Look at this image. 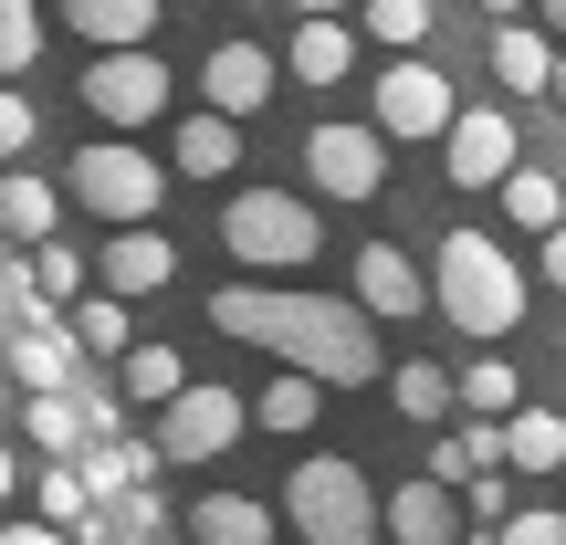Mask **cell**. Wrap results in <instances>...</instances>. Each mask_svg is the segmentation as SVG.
Listing matches in <instances>:
<instances>
[{
	"instance_id": "1",
	"label": "cell",
	"mask_w": 566,
	"mask_h": 545,
	"mask_svg": "<svg viewBox=\"0 0 566 545\" xmlns=\"http://www.w3.org/2000/svg\"><path fill=\"white\" fill-rule=\"evenodd\" d=\"M210 325H221L231 346H263V357L325 378V388L388 378L367 304H336V294H294V283H252V273H242V283H221V294H210Z\"/></svg>"
},
{
	"instance_id": "2",
	"label": "cell",
	"mask_w": 566,
	"mask_h": 545,
	"mask_svg": "<svg viewBox=\"0 0 566 545\" xmlns=\"http://www.w3.org/2000/svg\"><path fill=\"white\" fill-rule=\"evenodd\" d=\"M430 304H441L462 336L504 346L514 325H525V273H514V252L493 242V231H441V252H430Z\"/></svg>"
},
{
	"instance_id": "3",
	"label": "cell",
	"mask_w": 566,
	"mask_h": 545,
	"mask_svg": "<svg viewBox=\"0 0 566 545\" xmlns=\"http://www.w3.org/2000/svg\"><path fill=\"white\" fill-rule=\"evenodd\" d=\"M283 525H294L304 545H378L388 504H378V483H367L346 451H304L294 483H283Z\"/></svg>"
},
{
	"instance_id": "4",
	"label": "cell",
	"mask_w": 566,
	"mask_h": 545,
	"mask_svg": "<svg viewBox=\"0 0 566 545\" xmlns=\"http://www.w3.org/2000/svg\"><path fill=\"white\" fill-rule=\"evenodd\" d=\"M221 252L242 273H304L325 252V231H315V210L283 200V189H231L221 200Z\"/></svg>"
},
{
	"instance_id": "5",
	"label": "cell",
	"mask_w": 566,
	"mask_h": 545,
	"mask_svg": "<svg viewBox=\"0 0 566 545\" xmlns=\"http://www.w3.org/2000/svg\"><path fill=\"white\" fill-rule=\"evenodd\" d=\"M63 200L74 210H95V221H158V200H168V168L147 158L137 137H95V147H74V168H63Z\"/></svg>"
},
{
	"instance_id": "6",
	"label": "cell",
	"mask_w": 566,
	"mask_h": 545,
	"mask_svg": "<svg viewBox=\"0 0 566 545\" xmlns=\"http://www.w3.org/2000/svg\"><path fill=\"white\" fill-rule=\"evenodd\" d=\"M74 95L95 105L105 126H126V137H137V126H158L168 105H179V84H168V63L147 53V42H116V53H95L74 74Z\"/></svg>"
},
{
	"instance_id": "7",
	"label": "cell",
	"mask_w": 566,
	"mask_h": 545,
	"mask_svg": "<svg viewBox=\"0 0 566 545\" xmlns=\"http://www.w3.org/2000/svg\"><path fill=\"white\" fill-rule=\"evenodd\" d=\"M242 430H252V399H242V388L189 378L179 399H158V462H221Z\"/></svg>"
},
{
	"instance_id": "8",
	"label": "cell",
	"mask_w": 566,
	"mask_h": 545,
	"mask_svg": "<svg viewBox=\"0 0 566 545\" xmlns=\"http://www.w3.org/2000/svg\"><path fill=\"white\" fill-rule=\"evenodd\" d=\"M304 179L325 200H378L388 189V126H315L304 137Z\"/></svg>"
},
{
	"instance_id": "9",
	"label": "cell",
	"mask_w": 566,
	"mask_h": 545,
	"mask_svg": "<svg viewBox=\"0 0 566 545\" xmlns=\"http://www.w3.org/2000/svg\"><path fill=\"white\" fill-rule=\"evenodd\" d=\"M451 116H462V105H451V74H430V53H399L378 74V126L388 137H441Z\"/></svg>"
},
{
	"instance_id": "10",
	"label": "cell",
	"mask_w": 566,
	"mask_h": 545,
	"mask_svg": "<svg viewBox=\"0 0 566 545\" xmlns=\"http://www.w3.org/2000/svg\"><path fill=\"white\" fill-rule=\"evenodd\" d=\"M514 158H525V147H514V116H493V105H472V116L441 126V168H451V189H504Z\"/></svg>"
},
{
	"instance_id": "11",
	"label": "cell",
	"mask_w": 566,
	"mask_h": 545,
	"mask_svg": "<svg viewBox=\"0 0 566 545\" xmlns=\"http://www.w3.org/2000/svg\"><path fill=\"white\" fill-rule=\"evenodd\" d=\"M95 283H116L126 304L158 294V283H179V242H168L158 221H116V242L95 252Z\"/></svg>"
},
{
	"instance_id": "12",
	"label": "cell",
	"mask_w": 566,
	"mask_h": 545,
	"mask_svg": "<svg viewBox=\"0 0 566 545\" xmlns=\"http://www.w3.org/2000/svg\"><path fill=\"white\" fill-rule=\"evenodd\" d=\"M273 84H283V63L263 53V42H210V63H200V95L221 105V116H263Z\"/></svg>"
},
{
	"instance_id": "13",
	"label": "cell",
	"mask_w": 566,
	"mask_h": 545,
	"mask_svg": "<svg viewBox=\"0 0 566 545\" xmlns=\"http://www.w3.org/2000/svg\"><path fill=\"white\" fill-rule=\"evenodd\" d=\"M357 304H367V315H388V325H409V315H430V273L409 263L399 242H367L357 252Z\"/></svg>"
},
{
	"instance_id": "14",
	"label": "cell",
	"mask_w": 566,
	"mask_h": 545,
	"mask_svg": "<svg viewBox=\"0 0 566 545\" xmlns=\"http://www.w3.org/2000/svg\"><path fill=\"white\" fill-rule=\"evenodd\" d=\"M388 535L399 545H462V483H441V472L399 483L388 493Z\"/></svg>"
},
{
	"instance_id": "15",
	"label": "cell",
	"mask_w": 566,
	"mask_h": 545,
	"mask_svg": "<svg viewBox=\"0 0 566 545\" xmlns=\"http://www.w3.org/2000/svg\"><path fill=\"white\" fill-rule=\"evenodd\" d=\"M493 84L504 95H556V32L546 21H493Z\"/></svg>"
},
{
	"instance_id": "16",
	"label": "cell",
	"mask_w": 566,
	"mask_h": 545,
	"mask_svg": "<svg viewBox=\"0 0 566 545\" xmlns=\"http://www.w3.org/2000/svg\"><path fill=\"white\" fill-rule=\"evenodd\" d=\"M283 74L294 84H346L357 74V21L346 11H304V32L283 42Z\"/></svg>"
},
{
	"instance_id": "17",
	"label": "cell",
	"mask_w": 566,
	"mask_h": 545,
	"mask_svg": "<svg viewBox=\"0 0 566 545\" xmlns=\"http://www.w3.org/2000/svg\"><path fill=\"white\" fill-rule=\"evenodd\" d=\"M283 535V504L263 493H200L189 504V545H273Z\"/></svg>"
},
{
	"instance_id": "18",
	"label": "cell",
	"mask_w": 566,
	"mask_h": 545,
	"mask_svg": "<svg viewBox=\"0 0 566 545\" xmlns=\"http://www.w3.org/2000/svg\"><path fill=\"white\" fill-rule=\"evenodd\" d=\"M74 357H84V346H74V325H63V315L11 325V378L21 388H63V378H74Z\"/></svg>"
},
{
	"instance_id": "19",
	"label": "cell",
	"mask_w": 566,
	"mask_h": 545,
	"mask_svg": "<svg viewBox=\"0 0 566 545\" xmlns=\"http://www.w3.org/2000/svg\"><path fill=\"white\" fill-rule=\"evenodd\" d=\"M63 21H74L84 53H116V42H147V32H158V0H63Z\"/></svg>"
},
{
	"instance_id": "20",
	"label": "cell",
	"mask_w": 566,
	"mask_h": 545,
	"mask_svg": "<svg viewBox=\"0 0 566 545\" xmlns=\"http://www.w3.org/2000/svg\"><path fill=\"white\" fill-rule=\"evenodd\" d=\"M53 221H63V179L0 168V231H11V242H53Z\"/></svg>"
},
{
	"instance_id": "21",
	"label": "cell",
	"mask_w": 566,
	"mask_h": 545,
	"mask_svg": "<svg viewBox=\"0 0 566 545\" xmlns=\"http://www.w3.org/2000/svg\"><path fill=\"white\" fill-rule=\"evenodd\" d=\"M63 325H74L84 357H126V346H137V325H126V294H116V283H84Z\"/></svg>"
},
{
	"instance_id": "22",
	"label": "cell",
	"mask_w": 566,
	"mask_h": 545,
	"mask_svg": "<svg viewBox=\"0 0 566 545\" xmlns=\"http://www.w3.org/2000/svg\"><path fill=\"white\" fill-rule=\"evenodd\" d=\"M231 158H242V116H189L179 126V179H231Z\"/></svg>"
},
{
	"instance_id": "23",
	"label": "cell",
	"mask_w": 566,
	"mask_h": 545,
	"mask_svg": "<svg viewBox=\"0 0 566 545\" xmlns=\"http://www.w3.org/2000/svg\"><path fill=\"white\" fill-rule=\"evenodd\" d=\"M21 430H32V451H53V462H74V451L95 441V420H84V399H63V388H32V409H21Z\"/></svg>"
},
{
	"instance_id": "24",
	"label": "cell",
	"mask_w": 566,
	"mask_h": 545,
	"mask_svg": "<svg viewBox=\"0 0 566 545\" xmlns=\"http://www.w3.org/2000/svg\"><path fill=\"white\" fill-rule=\"evenodd\" d=\"M504 221L546 242V231L566 221V179H556V168H504Z\"/></svg>"
},
{
	"instance_id": "25",
	"label": "cell",
	"mask_w": 566,
	"mask_h": 545,
	"mask_svg": "<svg viewBox=\"0 0 566 545\" xmlns=\"http://www.w3.org/2000/svg\"><path fill=\"white\" fill-rule=\"evenodd\" d=\"M504 462L514 472H566V409H514L504 420Z\"/></svg>"
},
{
	"instance_id": "26",
	"label": "cell",
	"mask_w": 566,
	"mask_h": 545,
	"mask_svg": "<svg viewBox=\"0 0 566 545\" xmlns=\"http://www.w3.org/2000/svg\"><path fill=\"white\" fill-rule=\"evenodd\" d=\"M388 399H399V420H451V409H462V378H441V367L430 357H409V367H388Z\"/></svg>"
},
{
	"instance_id": "27",
	"label": "cell",
	"mask_w": 566,
	"mask_h": 545,
	"mask_svg": "<svg viewBox=\"0 0 566 545\" xmlns=\"http://www.w3.org/2000/svg\"><path fill=\"white\" fill-rule=\"evenodd\" d=\"M116 367H126V399H137V409H158V399H179V388H189V367H179V346H147V336L126 346Z\"/></svg>"
},
{
	"instance_id": "28",
	"label": "cell",
	"mask_w": 566,
	"mask_h": 545,
	"mask_svg": "<svg viewBox=\"0 0 566 545\" xmlns=\"http://www.w3.org/2000/svg\"><path fill=\"white\" fill-rule=\"evenodd\" d=\"M315 388H325V378H304V367H283V378L263 388V399H252V420L294 441V430H315Z\"/></svg>"
},
{
	"instance_id": "29",
	"label": "cell",
	"mask_w": 566,
	"mask_h": 545,
	"mask_svg": "<svg viewBox=\"0 0 566 545\" xmlns=\"http://www.w3.org/2000/svg\"><path fill=\"white\" fill-rule=\"evenodd\" d=\"M147 462H158V451H126L116 430H105V441H84V483H95V504H105V493H137Z\"/></svg>"
},
{
	"instance_id": "30",
	"label": "cell",
	"mask_w": 566,
	"mask_h": 545,
	"mask_svg": "<svg viewBox=\"0 0 566 545\" xmlns=\"http://www.w3.org/2000/svg\"><path fill=\"white\" fill-rule=\"evenodd\" d=\"M367 42H388V53H420L430 42V0H357Z\"/></svg>"
},
{
	"instance_id": "31",
	"label": "cell",
	"mask_w": 566,
	"mask_h": 545,
	"mask_svg": "<svg viewBox=\"0 0 566 545\" xmlns=\"http://www.w3.org/2000/svg\"><path fill=\"white\" fill-rule=\"evenodd\" d=\"M21 273H32V283H42L53 304H74L84 283H95V273H84V252H74V242H21Z\"/></svg>"
},
{
	"instance_id": "32",
	"label": "cell",
	"mask_w": 566,
	"mask_h": 545,
	"mask_svg": "<svg viewBox=\"0 0 566 545\" xmlns=\"http://www.w3.org/2000/svg\"><path fill=\"white\" fill-rule=\"evenodd\" d=\"M42 63V0H0V84Z\"/></svg>"
},
{
	"instance_id": "33",
	"label": "cell",
	"mask_w": 566,
	"mask_h": 545,
	"mask_svg": "<svg viewBox=\"0 0 566 545\" xmlns=\"http://www.w3.org/2000/svg\"><path fill=\"white\" fill-rule=\"evenodd\" d=\"M32 493H42V514H53V525H74V535H84V514H95V483H84V462H53Z\"/></svg>"
},
{
	"instance_id": "34",
	"label": "cell",
	"mask_w": 566,
	"mask_h": 545,
	"mask_svg": "<svg viewBox=\"0 0 566 545\" xmlns=\"http://www.w3.org/2000/svg\"><path fill=\"white\" fill-rule=\"evenodd\" d=\"M462 409H483V420H514V409H525V388H514V367H504V357H483V367L462 378Z\"/></svg>"
},
{
	"instance_id": "35",
	"label": "cell",
	"mask_w": 566,
	"mask_h": 545,
	"mask_svg": "<svg viewBox=\"0 0 566 545\" xmlns=\"http://www.w3.org/2000/svg\"><path fill=\"white\" fill-rule=\"evenodd\" d=\"M42 137V116H32V95H21V84H0V168L21 158V147Z\"/></svg>"
},
{
	"instance_id": "36",
	"label": "cell",
	"mask_w": 566,
	"mask_h": 545,
	"mask_svg": "<svg viewBox=\"0 0 566 545\" xmlns=\"http://www.w3.org/2000/svg\"><path fill=\"white\" fill-rule=\"evenodd\" d=\"M493 545H566V514H504Z\"/></svg>"
},
{
	"instance_id": "37",
	"label": "cell",
	"mask_w": 566,
	"mask_h": 545,
	"mask_svg": "<svg viewBox=\"0 0 566 545\" xmlns=\"http://www.w3.org/2000/svg\"><path fill=\"white\" fill-rule=\"evenodd\" d=\"M462 504H472V514H514V483H504V472L483 462V472H472V483H462Z\"/></svg>"
},
{
	"instance_id": "38",
	"label": "cell",
	"mask_w": 566,
	"mask_h": 545,
	"mask_svg": "<svg viewBox=\"0 0 566 545\" xmlns=\"http://www.w3.org/2000/svg\"><path fill=\"white\" fill-rule=\"evenodd\" d=\"M0 545H74V525H53V514H32V525H0Z\"/></svg>"
},
{
	"instance_id": "39",
	"label": "cell",
	"mask_w": 566,
	"mask_h": 545,
	"mask_svg": "<svg viewBox=\"0 0 566 545\" xmlns=\"http://www.w3.org/2000/svg\"><path fill=\"white\" fill-rule=\"evenodd\" d=\"M546 283H556V294H566V221L546 231Z\"/></svg>"
},
{
	"instance_id": "40",
	"label": "cell",
	"mask_w": 566,
	"mask_h": 545,
	"mask_svg": "<svg viewBox=\"0 0 566 545\" xmlns=\"http://www.w3.org/2000/svg\"><path fill=\"white\" fill-rule=\"evenodd\" d=\"M535 21H546V32L566 42V0H535Z\"/></svg>"
},
{
	"instance_id": "41",
	"label": "cell",
	"mask_w": 566,
	"mask_h": 545,
	"mask_svg": "<svg viewBox=\"0 0 566 545\" xmlns=\"http://www.w3.org/2000/svg\"><path fill=\"white\" fill-rule=\"evenodd\" d=\"M11 493H21V472H11V451H0V514H11Z\"/></svg>"
},
{
	"instance_id": "42",
	"label": "cell",
	"mask_w": 566,
	"mask_h": 545,
	"mask_svg": "<svg viewBox=\"0 0 566 545\" xmlns=\"http://www.w3.org/2000/svg\"><path fill=\"white\" fill-rule=\"evenodd\" d=\"M483 11H493V21H514V11H535V0H483Z\"/></svg>"
},
{
	"instance_id": "43",
	"label": "cell",
	"mask_w": 566,
	"mask_h": 545,
	"mask_svg": "<svg viewBox=\"0 0 566 545\" xmlns=\"http://www.w3.org/2000/svg\"><path fill=\"white\" fill-rule=\"evenodd\" d=\"M294 11H357V0H294Z\"/></svg>"
},
{
	"instance_id": "44",
	"label": "cell",
	"mask_w": 566,
	"mask_h": 545,
	"mask_svg": "<svg viewBox=\"0 0 566 545\" xmlns=\"http://www.w3.org/2000/svg\"><path fill=\"white\" fill-rule=\"evenodd\" d=\"M556 105H566V53H556Z\"/></svg>"
}]
</instances>
